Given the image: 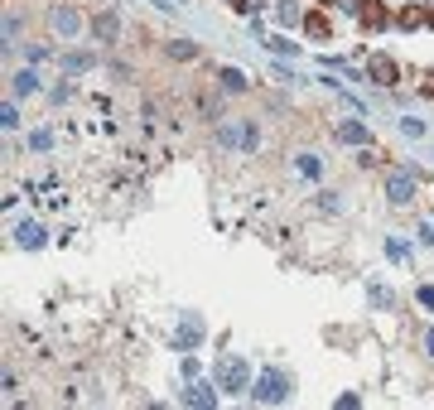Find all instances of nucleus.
<instances>
[{
    "label": "nucleus",
    "mask_w": 434,
    "mask_h": 410,
    "mask_svg": "<svg viewBox=\"0 0 434 410\" xmlns=\"http://www.w3.org/2000/svg\"><path fill=\"white\" fill-rule=\"evenodd\" d=\"M256 406H280L285 396H290V382L280 377V372H261L256 382H251V391H246Z\"/></svg>",
    "instance_id": "obj_1"
},
{
    "label": "nucleus",
    "mask_w": 434,
    "mask_h": 410,
    "mask_svg": "<svg viewBox=\"0 0 434 410\" xmlns=\"http://www.w3.org/2000/svg\"><path fill=\"white\" fill-rule=\"evenodd\" d=\"M213 377H217V386H222V391H251V367H246L242 357H222Z\"/></svg>",
    "instance_id": "obj_2"
},
{
    "label": "nucleus",
    "mask_w": 434,
    "mask_h": 410,
    "mask_svg": "<svg viewBox=\"0 0 434 410\" xmlns=\"http://www.w3.org/2000/svg\"><path fill=\"white\" fill-rule=\"evenodd\" d=\"M49 25H54L58 34H63V39H78L87 20H82V10H78V5H54V10H49Z\"/></svg>",
    "instance_id": "obj_3"
},
{
    "label": "nucleus",
    "mask_w": 434,
    "mask_h": 410,
    "mask_svg": "<svg viewBox=\"0 0 434 410\" xmlns=\"http://www.w3.org/2000/svg\"><path fill=\"white\" fill-rule=\"evenodd\" d=\"M367 78L377 82V87H396V82H401V68H396V58L372 54V58H367Z\"/></svg>",
    "instance_id": "obj_4"
},
{
    "label": "nucleus",
    "mask_w": 434,
    "mask_h": 410,
    "mask_svg": "<svg viewBox=\"0 0 434 410\" xmlns=\"http://www.w3.org/2000/svg\"><path fill=\"white\" fill-rule=\"evenodd\" d=\"M415 189H420V179H415V174H406V169L386 179V198H391V203H410V198H415Z\"/></svg>",
    "instance_id": "obj_5"
},
{
    "label": "nucleus",
    "mask_w": 434,
    "mask_h": 410,
    "mask_svg": "<svg viewBox=\"0 0 434 410\" xmlns=\"http://www.w3.org/2000/svg\"><path fill=\"white\" fill-rule=\"evenodd\" d=\"M338 140L343 145H372V131L362 121H338Z\"/></svg>",
    "instance_id": "obj_6"
},
{
    "label": "nucleus",
    "mask_w": 434,
    "mask_h": 410,
    "mask_svg": "<svg viewBox=\"0 0 434 410\" xmlns=\"http://www.w3.org/2000/svg\"><path fill=\"white\" fill-rule=\"evenodd\" d=\"M92 34H97V39H102V44H111V39H116V34H121V20H116V15H111V10H102V15H97V20H92Z\"/></svg>",
    "instance_id": "obj_7"
},
{
    "label": "nucleus",
    "mask_w": 434,
    "mask_h": 410,
    "mask_svg": "<svg viewBox=\"0 0 434 410\" xmlns=\"http://www.w3.org/2000/svg\"><path fill=\"white\" fill-rule=\"evenodd\" d=\"M15 237H20V246H25V251H39V246L49 242V237H44V227H39V222H20V232H15Z\"/></svg>",
    "instance_id": "obj_8"
},
{
    "label": "nucleus",
    "mask_w": 434,
    "mask_h": 410,
    "mask_svg": "<svg viewBox=\"0 0 434 410\" xmlns=\"http://www.w3.org/2000/svg\"><path fill=\"white\" fill-rule=\"evenodd\" d=\"M304 34H309V39H328V34H333V25H328V15H319V10H309V15H304Z\"/></svg>",
    "instance_id": "obj_9"
},
{
    "label": "nucleus",
    "mask_w": 434,
    "mask_h": 410,
    "mask_svg": "<svg viewBox=\"0 0 434 410\" xmlns=\"http://www.w3.org/2000/svg\"><path fill=\"white\" fill-rule=\"evenodd\" d=\"M179 343H184V348H193V343H203V319H198V314H189V319L179 324Z\"/></svg>",
    "instance_id": "obj_10"
},
{
    "label": "nucleus",
    "mask_w": 434,
    "mask_h": 410,
    "mask_svg": "<svg viewBox=\"0 0 434 410\" xmlns=\"http://www.w3.org/2000/svg\"><path fill=\"white\" fill-rule=\"evenodd\" d=\"M189 406H198V410H213L217 406V391L213 386H189V396H184Z\"/></svg>",
    "instance_id": "obj_11"
},
{
    "label": "nucleus",
    "mask_w": 434,
    "mask_h": 410,
    "mask_svg": "<svg viewBox=\"0 0 434 410\" xmlns=\"http://www.w3.org/2000/svg\"><path fill=\"white\" fill-rule=\"evenodd\" d=\"M396 25H401V29H420V25H425V5H406V10L396 15Z\"/></svg>",
    "instance_id": "obj_12"
},
{
    "label": "nucleus",
    "mask_w": 434,
    "mask_h": 410,
    "mask_svg": "<svg viewBox=\"0 0 434 410\" xmlns=\"http://www.w3.org/2000/svg\"><path fill=\"white\" fill-rule=\"evenodd\" d=\"M34 92H39V73H34V68H25V73L15 78V97H34Z\"/></svg>",
    "instance_id": "obj_13"
},
{
    "label": "nucleus",
    "mask_w": 434,
    "mask_h": 410,
    "mask_svg": "<svg viewBox=\"0 0 434 410\" xmlns=\"http://www.w3.org/2000/svg\"><path fill=\"white\" fill-rule=\"evenodd\" d=\"M222 87L227 92H246V73L242 68H222Z\"/></svg>",
    "instance_id": "obj_14"
},
{
    "label": "nucleus",
    "mask_w": 434,
    "mask_h": 410,
    "mask_svg": "<svg viewBox=\"0 0 434 410\" xmlns=\"http://www.w3.org/2000/svg\"><path fill=\"white\" fill-rule=\"evenodd\" d=\"M92 63H97L92 54H68V58H63V68H68V73H87Z\"/></svg>",
    "instance_id": "obj_15"
},
{
    "label": "nucleus",
    "mask_w": 434,
    "mask_h": 410,
    "mask_svg": "<svg viewBox=\"0 0 434 410\" xmlns=\"http://www.w3.org/2000/svg\"><path fill=\"white\" fill-rule=\"evenodd\" d=\"M266 49H271V54H280V58H290L299 44H290V39H280V34H275V39H266Z\"/></svg>",
    "instance_id": "obj_16"
},
{
    "label": "nucleus",
    "mask_w": 434,
    "mask_h": 410,
    "mask_svg": "<svg viewBox=\"0 0 434 410\" xmlns=\"http://www.w3.org/2000/svg\"><path fill=\"white\" fill-rule=\"evenodd\" d=\"M275 15H280L285 25H299V20H304V15L295 10V0H280V10H275Z\"/></svg>",
    "instance_id": "obj_17"
},
{
    "label": "nucleus",
    "mask_w": 434,
    "mask_h": 410,
    "mask_svg": "<svg viewBox=\"0 0 434 410\" xmlns=\"http://www.w3.org/2000/svg\"><path fill=\"white\" fill-rule=\"evenodd\" d=\"M0 126H5V131H15V126H20V111H15V102H5V107H0Z\"/></svg>",
    "instance_id": "obj_18"
},
{
    "label": "nucleus",
    "mask_w": 434,
    "mask_h": 410,
    "mask_svg": "<svg viewBox=\"0 0 434 410\" xmlns=\"http://www.w3.org/2000/svg\"><path fill=\"white\" fill-rule=\"evenodd\" d=\"M198 54V49H193L189 39H174V44H169V58H193Z\"/></svg>",
    "instance_id": "obj_19"
},
{
    "label": "nucleus",
    "mask_w": 434,
    "mask_h": 410,
    "mask_svg": "<svg viewBox=\"0 0 434 410\" xmlns=\"http://www.w3.org/2000/svg\"><path fill=\"white\" fill-rule=\"evenodd\" d=\"M299 174H304V179H319V160H314V155H299Z\"/></svg>",
    "instance_id": "obj_20"
},
{
    "label": "nucleus",
    "mask_w": 434,
    "mask_h": 410,
    "mask_svg": "<svg viewBox=\"0 0 434 410\" xmlns=\"http://www.w3.org/2000/svg\"><path fill=\"white\" fill-rule=\"evenodd\" d=\"M401 131L415 140V136H425V121H415V116H401Z\"/></svg>",
    "instance_id": "obj_21"
},
{
    "label": "nucleus",
    "mask_w": 434,
    "mask_h": 410,
    "mask_svg": "<svg viewBox=\"0 0 434 410\" xmlns=\"http://www.w3.org/2000/svg\"><path fill=\"white\" fill-rule=\"evenodd\" d=\"M386 251H391V261H406V256H410V246H406V242H396V237L386 242Z\"/></svg>",
    "instance_id": "obj_22"
},
{
    "label": "nucleus",
    "mask_w": 434,
    "mask_h": 410,
    "mask_svg": "<svg viewBox=\"0 0 434 410\" xmlns=\"http://www.w3.org/2000/svg\"><path fill=\"white\" fill-rule=\"evenodd\" d=\"M232 10L237 15H256V0H232Z\"/></svg>",
    "instance_id": "obj_23"
},
{
    "label": "nucleus",
    "mask_w": 434,
    "mask_h": 410,
    "mask_svg": "<svg viewBox=\"0 0 434 410\" xmlns=\"http://www.w3.org/2000/svg\"><path fill=\"white\" fill-rule=\"evenodd\" d=\"M420 304H425V309H434V290H430V285H420Z\"/></svg>",
    "instance_id": "obj_24"
},
{
    "label": "nucleus",
    "mask_w": 434,
    "mask_h": 410,
    "mask_svg": "<svg viewBox=\"0 0 434 410\" xmlns=\"http://www.w3.org/2000/svg\"><path fill=\"white\" fill-rule=\"evenodd\" d=\"M420 242H425V246H434V222H425V227H420Z\"/></svg>",
    "instance_id": "obj_25"
},
{
    "label": "nucleus",
    "mask_w": 434,
    "mask_h": 410,
    "mask_svg": "<svg viewBox=\"0 0 434 410\" xmlns=\"http://www.w3.org/2000/svg\"><path fill=\"white\" fill-rule=\"evenodd\" d=\"M425 25L434 29V0H430V5H425Z\"/></svg>",
    "instance_id": "obj_26"
},
{
    "label": "nucleus",
    "mask_w": 434,
    "mask_h": 410,
    "mask_svg": "<svg viewBox=\"0 0 434 410\" xmlns=\"http://www.w3.org/2000/svg\"><path fill=\"white\" fill-rule=\"evenodd\" d=\"M425 348H430V353H434V328H430V338H425Z\"/></svg>",
    "instance_id": "obj_27"
}]
</instances>
